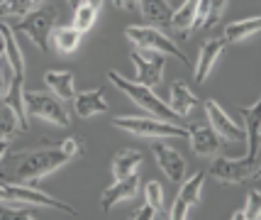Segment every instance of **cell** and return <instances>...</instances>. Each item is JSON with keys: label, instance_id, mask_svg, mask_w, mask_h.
<instances>
[{"label": "cell", "instance_id": "d6986e66", "mask_svg": "<svg viewBox=\"0 0 261 220\" xmlns=\"http://www.w3.org/2000/svg\"><path fill=\"white\" fill-rule=\"evenodd\" d=\"M139 10L144 15V20H147L151 27H156V30H169L171 25V5L166 0H139Z\"/></svg>", "mask_w": 261, "mask_h": 220}, {"label": "cell", "instance_id": "8fae6325", "mask_svg": "<svg viewBox=\"0 0 261 220\" xmlns=\"http://www.w3.org/2000/svg\"><path fill=\"white\" fill-rule=\"evenodd\" d=\"M205 115H207V125L215 130L217 135L222 139H244V128H239L237 123L232 120V117L220 108V103H215V101H205Z\"/></svg>", "mask_w": 261, "mask_h": 220}, {"label": "cell", "instance_id": "4316f807", "mask_svg": "<svg viewBox=\"0 0 261 220\" xmlns=\"http://www.w3.org/2000/svg\"><path fill=\"white\" fill-rule=\"evenodd\" d=\"M79 42H81V32L76 27H59L57 32H54V46H57V52L61 54H71V52H76L79 49Z\"/></svg>", "mask_w": 261, "mask_h": 220}, {"label": "cell", "instance_id": "52a82bcc", "mask_svg": "<svg viewBox=\"0 0 261 220\" xmlns=\"http://www.w3.org/2000/svg\"><path fill=\"white\" fill-rule=\"evenodd\" d=\"M24 108H27L30 117H42V120H49V123H54L59 128H68L71 125L68 110L54 93L24 91Z\"/></svg>", "mask_w": 261, "mask_h": 220}, {"label": "cell", "instance_id": "ac0fdd59", "mask_svg": "<svg viewBox=\"0 0 261 220\" xmlns=\"http://www.w3.org/2000/svg\"><path fill=\"white\" fill-rule=\"evenodd\" d=\"M22 83H24V79H20V76H15V74H12L10 88H8L5 98H3L0 103H5L12 113H15L17 123H20V130L24 132V130L30 128V120H27V108H24V88H22Z\"/></svg>", "mask_w": 261, "mask_h": 220}, {"label": "cell", "instance_id": "f35d334b", "mask_svg": "<svg viewBox=\"0 0 261 220\" xmlns=\"http://www.w3.org/2000/svg\"><path fill=\"white\" fill-rule=\"evenodd\" d=\"M83 3H88L91 8H95V10H100V5H102V0H83Z\"/></svg>", "mask_w": 261, "mask_h": 220}, {"label": "cell", "instance_id": "74e56055", "mask_svg": "<svg viewBox=\"0 0 261 220\" xmlns=\"http://www.w3.org/2000/svg\"><path fill=\"white\" fill-rule=\"evenodd\" d=\"M8 147H10V139H0V159L5 157V152H8Z\"/></svg>", "mask_w": 261, "mask_h": 220}, {"label": "cell", "instance_id": "83f0119b", "mask_svg": "<svg viewBox=\"0 0 261 220\" xmlns=\"http://www.w3.org/2000/svg\"><path fill=\"white\" fill-rule=\"evenodd\" d=\"M95 17H98V10L91 8L88 3H81L79 8L73 10V22H71V27H76L81 35H83V32H88L93 25H95Z\"/></svg>", "mask_w": 261, "mask_h": 220}, {"label": "cell", "instance_id": "1f68e13d", "mask_svg": "<svg viewBox=\"0 0 261 220\" xmlns=\"http://www.w3.org/2000/svg\"><path fill=\"white\" fill-rule=\"evenodd\" d=\"M34 213L30 208H15V206H0V220H32Z\"/></svg>", "mask_w": 261, "mask_h": 220}, {"label": "cell", "instance_id": "ba28073f", "mask_svg": "<svg viewBox=\"0 0 261 220\" xmlns=\"http://www.w3.org/2000/svg\"><path fill=\"white\" fill-rule=\"evenodd\" d=\"M0 203H32V206H44V208L64 210L68 215H76V208L64 203V201H57V198L46 196L42 191H34L30 186L5 184V181H0Z\"/></svg>", "mask_w": 261, "mask_h": 220}, {"label": "cell", "instance_id": "836d02e7", "mask_svg": "<svg viewBox=\"0 0 261 220\" xmlns=\"http://www.w3.org/2000/svg\"><path fill=\"white\" fill-rule=\"evenodd\" d=\"M61 150L66 152L71 159H76V157H81V154L86 152V147H83V139L81 137H68L61 142Z\"/></svg>", "mask_w": 261, "mask_h": 220}, {"label": "cell", "instance_id": "e0dca14e", "mask_svg": "<svg viewBox=\"0 0 261 220\" xmlns=\"http://www.w3.org/2000/svg\"><path fill=\"white\" fill-rule=\"evenodd\" d=\"M105 110H108V101H105L102 88H93V91H83L73 95V113L79 117H93Z\"/></svg>", "mask_w": 261, "mask_h": 220}, {"label": "cell", "instance_id": "9c48e42d", "mask_svg": "<svg viewBox=\"0 0 261 220\" xmlns=\"http://www.w3.org/2000/svg\"><path fill=\"white\" fill-rule=\"evenodd\" d=\"M129 59H132V64H135V69H137L135 83H142V86L154 88V86L161 81L164 69H166V57H164V54L135 49V52L129 54Z\"/></svg>", "mask_w": 261, "mask_h": 220}, {"label": "cell", "instance_id": "8992f818", "mask_svg": "<svg viewBox=\"0 0 261 220\" xmlns=\"http://www.w3.org/2000/svg\"><path fill=\"white\" fill-rule=\"evenodd\" d=\"M210 174L215 176V181L222 186H239L247 184L251 179L259 176V159H229V157H215V162L210 166Z\"/></svg>", "mask_w": 261, "mask_h": 220}, {"label": "cell", "instance_id": "484cf974", "mask_svg": "<svg viewBox=\"0 0 261 220\" xmlns=\"http://www.w3.org/2000/svg\"><path fill=\"white\" fill-rule=\"evenodd\" d=\"M46 5V0H0V17H24Z\"/></svg>", "mask_w": 261, "mask_h": 220}, {"label": "cell", "instance_id": "f546056e", "mask_svg": "<svg viewBox=\"0 0 261 220\" xmlns=\"http://www.w3.org/2000/svg\"><path fill=\"white\" fill-rule=\"evenodd\" d=\"M20 130V123L8 105H0V139H10L15 132Z\"/></svg>", "mask_w": 261, "mask_h": 220}, {"label": "cell", "instance_id": "603a6c76", "mask_svg": "<svg viewBox=\"0 0 261 220\" xmlns=\"http://www.w3.org/2000/svg\"><path fill=\"white\" fill-rule=\"evenodd\" d=\"M198 103V98L193 95V91L186 86V83L181 81H176V83H171V110L176 113L178 117H186L188 113H191V108Z\"/></svg>", "mask_w": 261, "mask_h": 220}, {"label": "cell", "instance_id": "8d00e7d4", "mask_svg": "<svg viewBox=\"0 0 261 220\" xmlns=\"http://www.w3.org/2000/svg\"><path fill=\"white\" fill-rule=\"evenodd\" d=\"M137 3L139 0H122V10H137Z\"/></svg>", "mask_w": 261, "mask_h": 220}, {"label": "cell", "instance_id": "5b68a950", "mask_svg": "<svg viewBox=\"0 0 261 220\" xmlns=\"http://www.w3.org/2000/svg\"><path fill=\"white\" fill-rule=\"evenodd\" d=\"M113 125L117 130H125L129 135L137 137H186L188 130L176 125V123H166V120H154V117H115Z\"/></svg>", "mask_w": 261, "mask_h": 220}, {"label": "cell", "instance_id": "4fadbf2b", "mask_svg": "<svg viewBox=\"0 0 261 220\" xmlns=\"http://www.w3.org/2000/svg\"><path fill=\"white\" fill-rule=\"evenodd\" d=\"M139 191V174H129L125 179H117L113 186H108L100 196V208L102 210H113L120 201H127V198L137 196Z\"/></svg>", "mask_w": 261, "mask_h": 220}, {"label": "cell", "instance_id": "2e32d148", "mask_svg": "<svg viewBox=\"0 0 261 220\" xmlns=\"http://www.w3.org/2000/svg\"><path fill=\"white\" fill-rule=\"evenodd\" d=\"M0 42L5 46V61L10 64V69L15 76H20L24 79V59H22V49L17 44V39H15V32H12V27L8 22H0Z\"/></svg>", "mask_w": 261, "mask_h": 220}, {"label": "cell", "instance_id": "f1b7e54d", "mask_svg": "<svg viewBox=\"0 0 261 220\" xmlns=\"http://www.w3.org/2000/svg\"><path fill=\"white\" fill-rule=\"evenodd\" d=\"M256 220L261 218V193L259 191H251L249 196H247V203H244V208L237 210L232 220Z\"/></svg>", "mask_w": 261, "mask_h": 220}, {"label": "cell", "instance_id": "30bf717a", "mask_svg": "<svg viewBox=\"0 0 261 220\" xmlns=\"http://www.w3.org/2000/svg\"><path fill=\"white\" fill-rule=\"evenodd\" d=\"M188 130V142H191V150L195 152V154H200V157H213V154H220L222 152V147H225V142L227 139H222L220 135H217L215 130L210 128V125H200V123H195V125H191Z\"/></svg>", "mask_w": 261, "mask_h": 220}, {"label": "cell", "instance_id": "cb8c5ba5", "mask_svg": "<svg viewBox=\"0 0 261 220\" xmlns=\"http://www.w3.org/2000/svg\"><path fill=\"white\" fill-rule=\"evenodd\" d=\"M261 30V17H249V20H237V22H229L225 27V42L232 44V42H242V39H247L249 35H256Z\"/></svg>", "mask_w": 261, "mask_h": 220}, {"label": "cell", "instance_id": "5bb4252c", "mask_svg": "<svg viewBox=\"0 0 261 220\" xmlns=\"http://www.w3.org/2000/svg\"><path fill=\"white\" fill-rule=\"evenodd\" d=\"M225 46H227V42L222 39V37H215V39H207L203 46H200V57H198V61H195V81L198 83H205L207 81V74L213 71V66H215V61L220 59V54L225 52Z\"/></svg>", "mask_w": 261, "mask_h": 220}, {"label": "cell", "instance_id": "9a60e30c", "mask_svg": "<svg viewBox=\"0 0 261 220\" xmlns=\"http://www.w3.org/2000/svg\"><path fill=\"white\" fill-rule=\"evenodd\" d=\"M259 101H254V105H242L239 113L244 115L247 130H244V139H247V157L249 159H259V135H261V120H259Z\"/></svg>", "mask_w": 261, "mask_h": 220}, {"label": "cell", "instance_id": "ffe728a7", "mask_svg": "<svg viewBox=\"0 0 261 220\" xmlns=\"http://www.w3.org/2000/svg\"><path fill=\"white\" fill-rule=\"evenodd\" d=\"M198 3L200 0H183V5L171 15L169 30L178 32L181 37H188L195 30V15H198Z\"/></svg>", "mask_w": 261, "mask_h": 220}, {"label": "cell", "instance_id": "d590c367", "mask_svg": "<svg viewBox=\"0 0 261 220\" xmlns=\"http://www.w3.org/2000/svg\"><path fill=\"white\" fill-rule=\"evenodd\" d=\"M151 218H169V215H166V213H161V210H156V208H151L149 203L132 215V220H151Z\"/></svg>", "mask_w": 261, "mask_h": 220}, {"label": "cell", "instance_id": "7c38bea8", "mask_svg": "<svg viewBox=\"0 0 261 220\" xmlns=\"http://www.w3.org/2000/svg\"><path fill=\"white\" fill-rule=\"evenodd\" d=\"M151 154H154V159L159 164V169L169 176L173 184H181L183 179H186V159H183L173 147L156 142V144L151 147Z\"/></svg>", "mask_w": 261, "mask_h": 220}, {"label": "cell", "instance_id": "d4e9b609", "mask_svg": "<svg viewBox=\"0 0 261 220\" xmlns=\"http://www.w3.org/2000/svg\"><path fill=\"white\" fill-rule=\"evenodd\" d=\"M203 186H205V172H195L191 179H183L181 181V188H178V196L176 198L183 201L188 208H191V206H198Z\"/></svg>", "mask_w": 261, "mask_h": 220}, {"label": "cell", "instance_id": "44dd1931", "mask_svg": "<svg viewBox=\"0 0 261 220\" xmlns=\"http://www.w3.org/2000/svg\"><path fill=\"white\" fill-rule=\"evenodd\" d=\"M44 83L49 86V91L54 93L59 101H73V95H76L73 74L71 71H46Z\"/></svg>", "mask_w": 261, "mask_h": 220}, {"label": "cell", "instance_id": "6da1fadb", "mask_svg": "<svg viewBox=\"0 0 261 220\" xmlns=\"http://www.w3.org/2000/svg\"><path fill=\"white\" fill-rule=\"evenodd\" d=\"M68 162H71V157L61 150V144L22 150V152H12V154L5 152V157L0 159V181L30 186L37 184L39 179H44L46 174L61 169Z\"/></svg>", "mask_w": 261, "mask_h": 220}, {"label": "cell", "instance_id": "e575fe53", "mask_svg": "<svg viewBox=\"0 0 261 220\" xmlns=\"http://www.w3.org/2000/svg\"><path fill=\"white\" fill-rule=\"evenodd\" d=\"M10 81H12V69L8 61H0V101L5 98V93L10 88Z\"/></svg>", "mask_w": 261, "mask_h": 220}, {"label": "cell", "instance_id": "ab89813d", "mask_svg": "<svg viewBox=\"0 0 261 220\" xmlns=\"http://www.w3.org/2000/svg\"><path fill=\"white\" fill-rule=\"evenodd\" d=\"M81 3H83V0H68V8H71V10H76Z\"/></svg>", "mask_w": 261, "mask_h": 220}, {"label": "cell", "instance_id": "4dcf8cb0", "mask_svg": "<svg viewBox=\"0 0 261 220\" xmlns=\"http://www.w3.org/2000/svg\"><path fill=\"white\" fill-rule=\"evenodd\" d=\"M144 198H147V203L151 208H156L164 213V188H161L159 181H149L144 186Z\"/></svg>", "mask_w": 261, "mask_h": 220}, {"label": "cell", "instance_id": "3957f363", "mask_svg": "<svg viewBox=\"0 0 261 220\" xmlns=\"http://www.w3.org/2000/svg\"><path fill=\"white\" fill-rule=\"evenodd\" d=\"M125 37L137 49H142V52H156V54H164V57H176L181 64L193 69L191 59L186 57L181 49L164 35V30H156L151 25H135V27H127L125 30Z\"/></svg>", "mask_w": 261, "mask_h": 220}, {"label": "cell", "instance_id": "7a4b0ae2", "mask_svg": "<svg viewBox=\"0 0 261 220\" xmlns=\"http://www.w3.org/2000/svg\"><path fill=\"white\" fill-rule=\"evenodd\" d=\"M108 79L125 93L127 98H132L139 108H144L149 115L159 117V120H166V123H176V113L171 110L169 105L161 101L156 93L151 91L149 86H142V83H135V81H127L125 76H120L117 71H108Z\"/></svg>", "mask_w": 261, "mask_h": 220}, {"label": "cell", "instance_id": "7402d4cb", "mask_svg": "<svg viewBox=\"0 0 261 220\" xmlns=\"http://www.w3.org/2000/svg\"><path fill=\"white\" fill-rule=\"evenodd\" d=\"M142 164V152L139 150H120L115 152L113 157V176L115 181L117 179H125V176L135 174Z\"/></svg>", "mask_w": 261, "mask_h": 220}, {"label": "cell", "instance_id": "d6a6232c", "mask_svg": "<svg viewBox=\"0 0 261 220\" xmlns=\"http://www.w3.org/2000/svg\"><path fill=\"white\" fill-rule=\"evenodd\" d=\"M229 0H210V12H207V20H205L203 27H213V25L220 22V17H222V12L227 8Z\"/></svg>", "mask_w": 261, "mask_h": 220}, {"label": "cell", "instance_id": "277c9868", "mask_svg": "<svg viewBox=\"0 0 261 220\" xmlns=\"http://www.w3.org/2000/svg\"><path fill=\"white\" fill-rule=\"evenodd\" d=\"M57 17L59 15L51 5H42V8L32 10L30 15H24V20L15 22L12 32H24L42 52H49V37H51L54 25L59 22Z\"/></svg>", "mask_w": 261, "mask_h": 220}, {"label": "cell", "instance_id": "60d3db41", "mask_svg": "<svg viewBox=\"0 0 261 220\" xmlns=\"http://www.w3.org/2000/svg\"><path fill=\"white\" fill-rule=\"evenodd\" d=\"M115 3V8H122V0H113Z\"/></svg>", "mask_w": 261, "mask_h": 220}]
</instances>
